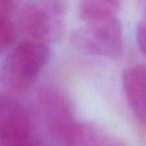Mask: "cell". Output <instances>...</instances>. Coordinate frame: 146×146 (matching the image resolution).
<instances>
[{
	"mask_svg": "<svg viewBox=\"0 0 146 146\" xmlns=\"http://www.w3.org/2000/svg\"><path fill=\"white\" fill-rule=\"evenodd\" d=\"M50 49L48 45L25 40L13 48L0 68V81L12 92L30 90L48 64Z\"/></svg>",
	"mask_w": 146,
	"mask_h": 146,
	"instance_id": "6da1fadb",
	"label": "cell"
},
{
	"mask_svg": "<svg viewBox=\"0 0 146 146\" xmlns=\"http://www.w3.org/2000/svg\"><path fill=\"white\" fill-rule=\"evenodd\" d=\"M18 25L27 40L48 45L64 32V9L56 0H28L21 7Z\"/></svg>",
	"mask_w": 146,
	"mask_h": 146,
	"instance_id": "7a4b0ae2",
	"label": "cell"
},
{
	"mask_svg": "<svg viewBox=\"0 0 146 146\" xmlns=\"http://www.w3.org/2000/svg\"><path fill=\"white\" fill-rule=\"evenodd\" d=\"M74 33V44L82 53L95 56L118 58L123 53V31L115 15L83 21Z\"/></svg>",
	"mask_w": 146,
	"mask_h": 146,
	"instance_id": "3957f363",
	"label": "cell"
},
{
	"mask_svg": "<svg viewBox=\"0 0 146 146\" xmlns=\"http://www.w3.org/2000/svg\"><path fill=\"white\" fill-rule=\"evenodd\" d=\"M37 104L49 133L62 146H72L80 123L74 119L71 99L62 88L46 86L38 92Z\"/></svg>",
	"mask_w": 146,
	"mask_h": 146,
	"instance_id": "277c9868",
	"label": "cell"
},
{
	"mask_svg": "<svg viewBox=\"0 0 146 146\" xmlns=\"http://www.w3.org/2000/svg\"><path fill=\"white\" fill-rule=\"evenodd\" d=\"M32 139V122L28 109L12 96L0 99V142L15 146Z\"/></svg>",
	"mask_w": 146,
	"mask_h": 146,
	"instance_id": "5b68a950",
	"label": "cell"
},
{
	"mask_svg": "<svg viewBox=\"0 0 146 146\" xmlns=\"http://www.w3.org/2000/svg\"><path fill=\"white\" fill-rule=\"evenodd\" d=\"M122 88L133 115L146 124V64H136L123 71Z\"/></svg>",
	"mask_w": 146,
	"mask_h": 146,
	"instance_id": "8992f818",
	"label": "cell"
},
{
	"mask_svg": "<svg viewBox=\"0 0 146 146\" xmlns=\"http://www.w3.org/2000/svg\"><path fill=\"white\" fill-rule=\"evenodd\" d=\"M122 0H80V15L82 21L115 15Z\"/></svg>",
	"mask_w": 146,
	"mask_h": 146,
	"instance_id": "52a82bcc",
	"label": "cell"
},
{
	"mask_svg": "<svg viewBox=\"0 0 146 146\" xmlns=\"http://www.w3.org/2000/svg\"><path fill=\"white\" fill-rule=\"evenodd\" d=\"M15 38V28L12 15L0 12V54L12 46Z\"/></svg>",
	"mask_w": 146,
	"mask_h": 146,
	"instance_id": "ba28073f",
	"label": "cell"
},
{
	"mask_svg": "<svg viewBox=\"0 0 146 146\" xmlns=\"http://www.w3.org/2000/svg\"><path fill=\"white\" fill-rule=\"evenodd\" d=\"M136 41L140 50L146 55V14L140 19L136 28Z\"/></svg>",
	"mask_w": 146,
	"mask_h": 146,
	"instance_id": "9c48e42d",
	"label": "cell"
},
{
	"mask_svg": "<svg viewBox=\"0 0 146 146\" xmlns=\"http://www.w3.org/2000/svg\"><path fill=\"white\" fill-rule=\"evenodd\" d=\"M21 0H0V12H4L7 14L13 15L18 7Z\"/></svg>",
	"mask_w": 146,
	"mask_h": 146,
	"instance_id": "30bf717a",
	"label": "cell"
}]
</instances>
